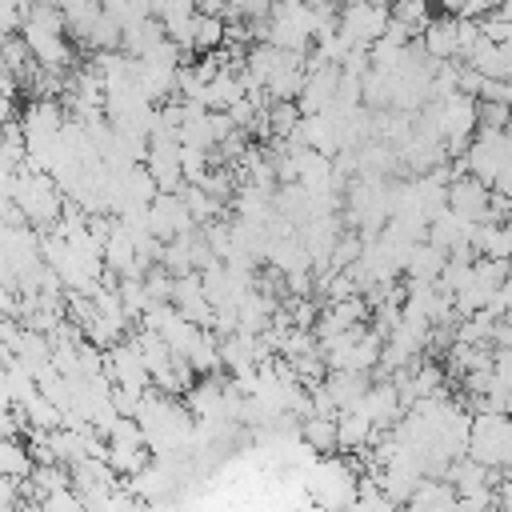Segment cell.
Listing matches in <instances>:
<instances>
[{
	"instance_id": "5b68a950",
	"label": "cell",
	"mask_w": 512,
	"mask_h": 512,
	"mask_svg": "<svg viewBox=\"0 0 512 512\" xmlns=\"http://www.w3.org/2000/svg\"><path fill=\"white\" fill-rule=\"evenodd\" d=\"M300 440H308V448H316V456L340 452L336 416H304V420H300Z\"/></svg>"
},
{
	"instance_id": "8992f818",
	"label": "cell",
	"mask_w": 512,
	"mask_h": 512,
	"mask_svg": "<svg viewBox=\"0 0 512 512\" xmlns=\"http://www.w3.org/2000/svg\"><path fill=\"white\" fill-rule=\"evenodd\" d=\"M240 96H248V88H244V76L240 72H232V68H224L216 80H208V88H204V104L208 108H232Z\"/></svg>"
},
{
	"instance_id": "ba28073f",
	"label": "cell",
	"mask_w": 512,
	"mask_h": 512,
	"mask_svg": "<svg viewBox=\"0 0 512 512\" xmlns=\"http://www.w3.org/2000/svg\"><path fill=\"white\" fill-rule=\"evenodd\" d=\"M28 440V436H24ZM20 436H4L0 440V472H8V476H32V468H36V456H32V448L24 444Z\"/></svg>"
},
{
	"instance_id": "9c48e42d",
	"label": "cell",
	"mask_w": 512,
	"mask_h": 512,
	"mask_svg": "<svg viewBox=\"0 0 512 512\" xmlns=\"http://www.w3.org/2000/svg\"><path fill=\"white\" fill-rule=\"evenodd\" d=\"M304 112L296 100H272L268 104V124H272V136H296Z\"/></svg>"
},
{
	"instance_id": "8fae6325",
	"label": "cell",
	"mask_w": 512,
	"mask_h": 512,
	"mask_svg": "<svg viewBox=\"0 0 512 512\" xmlns=\"http://www.w3.org/2000/svg\"><path fill=\"white\" fill-rule=\"evenodd\" d=\"M360 256H364V236L344 232V236L336 240V248H332V268H336V272H344V268H352Z\"/></svg>"
},
{
	"instance_id": "4fadbf2b",
	"label": "cell",
	"mask_w": 512,
	"mask_h": 512,
	"mask_svg": "<svg viewBox=\"0 0 512 512\" xmlns=\"http://www.w3.org/2000/svg\"><path fill=\"white\" fill-rule=\"evenodd\" d=\"M272 8H276V0H228L224 20H232V16H244V20H268Z\"/></svg>"
},
{
	"instance_id": "3957f363",
	"label": "cell",
	"mask_w": 512,
	"mask_h": 512,
	"mask_svg": "<svg viewBox=\"0 0 512 512\" xmlns=\"http://www.w3.org/2000/svg\"><path fill=\"white\" fill-rule=\"evenodd\" d=\"M448 204H452L460 216H468V220H488L492 184L480 180L476 172H460V176H452V184H448Z\"/></svg>"
},
{
	"instance_id": "5bb4252c",
	"label": "cell",
	"mask_w": 512,
	"mask_h": 512,
	"mask_svg": "<svg viewBox=\"0 0 512 512\" xmlns=\"http://www.w3.org/2000/svg\"><path fill=\"white\" fill-rule=\"evenodd\" d=\"M480 124H488V128H508V124H512V104H508V100H480Z\"/></svg>"
},
{
	"instance_id": "6da1fadb",
	"label": "cell",
	"mask_w": 512,
	"mask_h": 512,
	"mask_svg": "<svg viewBox=\"0 0 512 512\" xmlns=\"http://www.w3.org/2000/svg\"><path fill=\"white\" fill-rule=\"evenodd\" d=\"M388 20H392L388 4H372V0H344L340 4V32L352 44H376L384 36Z\"/></svg>"
},
{
	"instance_id": "7c38bea8",
	"label": "cell",
	"mask_w": 512,
	"mask_h": 512,
	"mask_svg": "<svg viewBox=\"0 0 512 512\" xmlns=\"http://www.w3.org/2000/svg\"><path fill=\"white\" fill-rule=\"evenodd\" d=\"M40 512H84V496L68 484V488H56L48 496H40Z\"/></svg>"
},
{
	"instance_id": "277c9868",
	"label": "cell",
	"mask_w": 512,
	"mask_h": 512,
	"mask_svg": "<svg viewBox=\"0 0 512 512\" xmlns=\"http://www.w3.org/2000/svg\"><path fill=\"white\" fill-rule=\"evenodd\" d=\"M420 40H424L428 56H436V60H456V48H460V16H452V12L432 16L428 28L420 32Z\"/></svg>"
},
{
	"instance_id": "7a4b0ae2",
	"label": "cell",
	"mask_w": 512,
	"mask_h": 512,
	"mask_svg": "<svg viewBox=\"0 0 512 512\" xmlns=\"http://www.w3.org/2000/svg\"><path fill=\"white\" fill-rule=\"evenodd\" d=\"M108 376H112L116 384H124V388H132V392H140V396L152 388V368L144 364V356H140V348H136V340H132V336L108 348Z\"/></svg>"
},
{
	"instance_id": "30bf717a",
	"label": "cell",
	"mask_w": 512,
	"mask_h": 512,
	"mask_svg": "<svg viewBox=\"0 0 512 512\" xmlns=\"http://www.w3.org/2000/svg\"><path fill=\"white\" fill-rule=\"evenodd\" d=\"M392 16L412 24L416 32H424L432 20V0H392Z\"/></svg>"
},
{
	"instance_id": "52a82bcc",
	"label": "cell",
	"mask_w": 512,
	"mask_h": 512,
	"mask_svg": "<svg viewBox=\"0 0 512 512\" xmlns=\"http://www.w3.org/2000/svg\"><path fill=\"white\" fill-rule=\"evenodd\" d=\"M412 508H456L460 504V492H456V484L444 476V480H420V488L412 492V500H408Z\"/></svg>"
}]
</instances>
